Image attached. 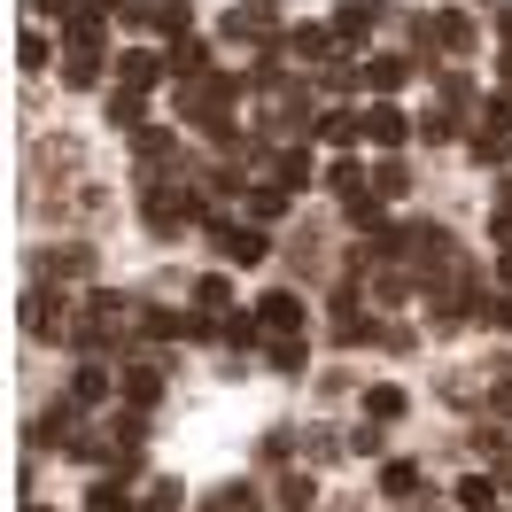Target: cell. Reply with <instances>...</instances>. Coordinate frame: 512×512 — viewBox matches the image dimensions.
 I'll return each mask as SVG.
<instances>
[{
  "mask_svg": "<svg viewBox=\"0 0 512 512\" xmlns=\"http://www.w3.org/2000/svg\"><path fill=\"white\" fill-rule=\"evenodd\" d=\"M419 32L435 39V47H450V55H466V47H474V24H466V16H435V24H419Z\"/></svg>",
  "mask_w": 512,
  "mask_h": 512,
  "instance_id": "3957f363",
  "label": "cell"
},
{
  "mask_svg": "<svg viewBox=\"0 0 512 512\" xmlns=\"http://www.w3.org/2000/svg\"><path fill=\"white\" fill-rule=\"evenodd\" d=\"M117 78H125L132 94H148V86L163 78V63H156V55H125V63H117Z\"/></svg>",
  "mask_w": 512,
  "mask_h": 512,
  "instance_id": "30bf717a",
  "label": "cell"
},
{
  "mask_svg": "<svg viewBox=\"0 0 512 512\" xmlns=\"http://www.w3.org/2000/svg\"><path fill=\"white\" fill-rule=\"evenodd\" d=\"M125 396H132V404H156V365H140V373L125 381Z\"/></svg>",
  "mask_w": 512,
  "mask_h": 512,
  "instance_id": "44dd1931",
  "label": "cell"
},
{
  "mask_svg": "<svg viewBox=\"0 0 512 512\" xmlns=\"http://www.w3.org/2000/svg\"><path fill=\"white\" fill-rule=\"evenodd\" d=\"M365 412H373V419H404V388H373Z\"/></svg>",
  "mask_w": 512,
  "mask_h": 512,
  "instance_id": "4fadbf2b",
  "label": "cell"
},
{
  "mask_svg": "<svg viewBox=\"0 0 512 512\" xmlns=\"http://www.w3.org/2000/svg\"><path fill=\"white\" fill-rule=\"evenodd\" d=\"M497 24H505V39H512V0H505V16H497Z\"/></svg>",
  "mask_w": 512,
  "mask_h": 512,
  "instance_id": "f1b7e54d",
  "label": "cell"
},
{
  "mask_svg": "<svg viewBox=\"0 0 512 512\" xmlns=\"http://www.w3.org/2000/svg\"><path fill=\"white\" fill-rule=\"evenodd\" d=\"M373 16H381V8H373V0H350V8H342V16H334V32H342V39H357V32H365V24H373Z\"/></svg>",
  "mask_w": 512,
  "mask_h": 512,
  "instance_id": "8fae6325",
  "label": "cell"
},
{
  "mask_svg": "<svg viewBox=\"0 0 512 512\" xmlns=\"http://www.w3.org/2000/svg\"><path fill=\"white\" fill-rule=\"evenodd\" d=\"M256 311H264V326H272V334H303V303H295V295H264Z\"/></svg>",
  "mask_w": 512,
  "mask_h": 512,
  "instance_id": "277c9868",
  "label": "cell"
},
{
  "mask_svg": "<svg viewBox=\"0 0 512 512\" xmlns=\"http://www.w3.org/2000/svg\"><path fill=\"white\" fill-rule=\"evenodd\" d=\"M202 63H210V55H202L194 39H179V47H171V78H202Z\"/></svg>",
  "mask_w": 512,
  "mask_h": 512,
  "instance_id": "7c38bea8",
  "label": "cell"
},
{
  "mask_svg": "<svg viewBox=\"0 0 512 512\" xmlns=\"http://www.w3.org/2000/svg\"><path fill=\"white\" fill-rule=\"evenodd\" d=\"M194 303H202V311H225V303H233V288H225L218 272H210V280H202V288H194Z\"/></svg>",
  "mask_w": 512,
  "mask_h": 512,
  "instance_id": "e0dca14e",
  "label": "cell"
},
{
  "mask_svg": "<svg viewBox=\"0 0 512 512\" xmlns=\"http://www.w3.org/2000/svg\"><path fill=\"white\" fill-rule=\"evenodd\" d=\"M109 125H140V94H132V86H125V94H109Z\"/></svg>",
  "mask_w": 512,
  "mask_h": 512,
  "instance_id": "2e32d148",
  "label": "cell"
},
{
  "mask_svg": "<svg viewBox=\"0 0 512 512\" xmlns=\"http://www.w3.org/2000/svg\"><path fill=\"white\" fill-rule=\"evenodd\" d=\"M272 24H280V16H272V0H241V8H233V39H241V32L264 39Z\"/></svg>",
  "mask_w": 512,
  "mask_h": 512,
  "instance_id": "5b68a950",
  "label": "cell"
},
{
  "mask_svg": "<svg viewBox=\"0 0 512 512\" xmlns=\"http://www.w3.org/2000/svg\"><path fill=\"white\" fill-rule=\"evenodd\" d=\"M381 489H388V497H412V489H419V466H388Z\"/></svg>",
  "mask_w": 512,
  "mask_h": 512,
  "instance_id": "d6986e66",
  "label": "cell"
},
{
  "mask_svg": "<svg viewBox=\"0 0 512 512\" xmlns=\"http://www.w3.org/2000/svg\"><path fill=\"white\" fill-rule=\"evenodd\" d=\"M94 512H132V497L117 489V481H101V489H94Z\"/></svg>",
  "mask_w": 512,
  "mask_h": 512,
  "instance_id": "7402d4cb",
  "label": "cell"
},
{
  "mask_svg": "<svg viewBox=\"0 0 512 512\" xmlns=\"http://www.w3.org/2000/svg\"><path fill=\"white\" fill-rule=\"evenodd\" d=\"M94 63H101V55H70V70H63V78H70V86H94V78H101Z\"/></svg>",
  "mask_w": 512,
  "mask_h": 512,
  "instance_id": "603a6c76",
  "label": "cell"
},
{
  "mask_svg": "<svg viewBox=\"0 0 512 512\" xmlns=\"http://www.w3.org/2000/svg\"><path fill=\"white\" fill-rule=\"evenodd\" d=\"M24 311H32V334H70V319H63V295H55V303H47V295H32V303H24Z\"/></svg>",
  "mask_w": 512,
  "mask_h": 512,
  "instance_id": "52a82bcc",
  "label": "cell"
},
{
  "mask_svg": "<svg viewBox=\"0 0 512 512\" xmlns=\"http://www.w3.org/2000/svg\"><path fill=\"white\" fill-rule=\"evenodd\" d=\"M512 132V101H489V132H481V140H505Z\"/></svg>",
  "mask_w": 512,
  "mask_h": 512,
  "instance_id": "d4e9b609",
  "label": "cell"
},
{
  "mask_svg": "<svg viewBox=\"0 0 512 512\" xmlns=\"http://www.w3.org/2000/svg\"><path fill=\"white\" fill-rule=\"evenodd\" d=\"M78 0H32V16H70Z\"/></svg>",
  "mask_w": 512,
  "mask_h": 512,
  "instance_id": "4316f807",
  "label": "cell"
},
{
  "mask_svg": "<svg viewBox=\"0 0 512 512\" xmlns=\"http://www.w3.org/2000/svg\"><path fill=\"white\" fill-rule=\"evenodd\" d=\"M288 55H326V32H288Z\"/></svg>",
  "mask_w": 512,
  "mask_h": 512,
  "instance_id": "484cf974",
  "label": "cell"
},
{
  "mask_svg": "<svg viewBox=\"0 0 512 512\" xmlns=\"http://www.w3.org/2000/svg\"><path fill=\"white\" fill-rule=\"evenodd\" d=\"M505 280H512V256H505Z\"/></svg>",
  "mask_w": 512,
  "mask_h": 512,
  "instance_id": "4dcf8cb0",
  "label": "cell"
},
{
  "mask_svg": "<svg viewBox=\"0 0 512 512\" xmlns=\"http://www.w3.org/2000/svg\"><path fill=\"white\" fill-rule=\"evenodd\" d=\"M404 132H412V117H404L396 101H373V109H365V140H373V148H404Z\"/></svg>",
  "mask_w": 512,
  "mask_h": 512,
  "instance_id": "7a4b0ae2",
  "label": "cell"
},
{
  "mask_svg": "<svg viewBox=\"0 0 512 512\" xmlns=\"http://www.w3.org/2000/svg\"><path fill=\"white\" fill-rule=\"evenodd\" d=\"M109 396V373L101 365H78V404H101Z\"/></svg>",
  "mask_w": 512,
  "mask_h": 512,
  "instance_id": "5bb4252c",
  "label": "cell"
},
{
  "mask_svg": "<svg viewBox=\"0 0 512 512\" xmlns=\"http://www.w3.org/2000/svg\"><path fill=\"white\" fill-rule=\"evenodd\" d=\"M365 78H373V94H396V86L412 78V63H404V55H373V70H365Z\"/></svg>",
  "mask_w": 512,
  "mask_h": 512,
  "instance_id": "ba28073f",
  "label": "cell"
},
{
  "mask_svg": "<svg viewBox=\"0 0 512 512\" xmlns=\"http://www.w3.org/2000/svg\"><path fill=\"white\" fill-rule=\"evenodd\" d=\"M272 179H280V187H311V156H303V148H280V156H272Z\"/></svg>",
  "mask_w": 512,
  "mask_h": 512,
  "instance_id": "9c48e42d",
  "label": "cell"
},
{
  "mask_svg": "<svg viewBox=\"0 0 512 512\" xmlns=\"http://www.w3.org/2000/svg\"><path fill=\"white\" fill-rule=\"evenodd\" d=\"M334 187H342V202H350V194H365V171H357V163H334Z\"/></svg>",
  "mask_w": 512,
  "mask_h": 512,
  "instance_id": "cb8c5ba5",
  "label": "cell"
},
{
  "mask_svg": "<svg viewBox=\"0 0 512 512\" xmlns=\"http://www.w3.org/2000/svg\"><path fill=\"white\" fill-rule=\"evenodd\" d=\"M210 241H218L225 264H264V233L256 225H210Z\"/></svg>",
  "mask_w": 512,
  "mask_h": 512,
  "instance_id": "6da1fadb",
  "label": "cell"
},
{
  "mask_svg": "<svg viewBox=\"0 0 512 512\" xmlns=\"http://www.w3.org/2000/svg\"><path fill=\"white\" fill-rule=\"evenodd\" d=\"M319 132L334 140V148H350V140H365V117H357V109H326V117H319Z\"/></svg>",
  "mask_w": 512,
  "mask_h": 512,
  "instance_id": "8992f818",
  "label": "cell"
},
{
  "mask_svg": "<svg viewBox=\"0 0 512 512\" xmlns=\"http://www.w3.org/2000/svg\"><path fill=\"white\" fill-rule=\"evenodd\" d=\"M489 497H497V489H489V481H458V505H466V512H497V505H489Z\"/></svg>",
  "mask_w": 512,
  "mask_h": 512,
  "instance_id": "9a60e30c",
  "label": "cell"
},
{
  "mask_svg": "<svg viewBox=\"0 0 512 512\" xmlns=\"http://www.w3.org/2000/svg\"><path fill=\"white\" fill-rule=\"evenodd\" d=\"M497 70H505V86H512V47H505V63H497Z\"/></svg>",
  "mask_w": 512,
  "mask_h": 512,
  "instance_id": "f546056e",
  "label": "cell"
},
{
  "mask_svg": "<svg viewBox=\"0 0 512 512\" xmlns=\"http://www.w3.org/2000/svg\"><path fill=\"white\" fill-rule=\"evenodd\" d=\"M489 319H497V326L512 334V295H497V303H489Z\"/></svg>",
  "mask_w": 512,
  "mask_h": 512,
  "instance_id": "83f0119b",
  "label": "cell"
},
{
  "mask_svg": "<svg viewBox=\"0 0 512 512\" xmlns=\"http://www.w3.org/2000/svg\"><path fill=\"white\" fill-rule=\"evenodd\" d=\"M280 505H288V512L311 505V474H288V481H280Z\"/></svg>",
  "mask_w": 512,
  "mask_h": 512,
  "instance_id": "ffe728a7",
  "label": "cell"
},
{
  "mask_svg": "<svg viewBox=\"0 0 512 512\" xmlns=\"http://www.w3.org/2000/svg\"><path fill=\"white\" fill-rule=\"evenodd\" d=\"M16 63H24V70H47V39L24 32V39H16Z\"/></svg>",
  "mask_w": 512,
  "mask_h": 512,
  "instance_id": "ac0fdd59",
  "label": "cell"
}]
</instances>
